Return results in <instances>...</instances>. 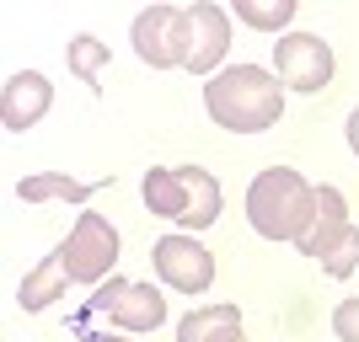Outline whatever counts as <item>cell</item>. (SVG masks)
<instances>
[{"mask_svg":"<svg viewBox=\"0 0 359 342\" xmlns=\"http://www.w3.org/2000/svg\"><path fill=\"white\" fill-rule=\"evenodd\" d=\"M118 252H123V236L113 230L107 214H97V208H81L75 225H70V236L60 241L70 283H107L113 268H118Z\"/></svg>","mask_w":359,"mask_h":342,"instance_id":"3957f363","label":"cell"},{"mask_svg":"<svg viewBox=\"0 0 359 342\" xmlns=\"http://www.w3.org/2000/svg\"><path fill=\"white\" fill-rule=\"evenodd\" d=\"M129 43L150 70H188V6H145L129 27Z\"/></svg>","mask_w":359,"mask_h":342,"instance_id":"277c9868","label":"cell"},{"mask_svg":"<svg viewBox=\"0 0 359 342\" xmlns=\"http://www.w3.org/2000/svg\"><path fill=\"white\" fill-rule=\"evenodd\" d=\"M348 230H354V220H348V198L338 193L332 182H322V187H316V225L306 230V241H300V257H311L316 268H322V262L348 241Z\"/></svg>","mask_w":359,"mask_h":342,"instance_id":"9c48e42d","label":"cell"},{"mask_svg":"<svg viewBox=\"0 0 359 342\" xmlns=\"http://www.w3.org/2000/svg\"><path fill=\"white\" fill-rule=\"evenodd\" d=\"M86 342H129V337H123V332H113V337H107V332H102V337H86Z\"/></svg>","mask_w":359,"mask_h":342,"instance_id":"7402d4cb","label":"cell"},{"mask_svg":"<svg viewBox=\"0 0 359 342\" xmlns=\"http://www.w3.org/2000/svg\"><path fill=\"white\" fill-rule=\"evenodd\" d=\"M247 220L263 241H306L316 225V187L300 177L295 166H269L247 187Z\"/></svg>","mask_w":359,"mask_h":342,"instance_id":"7a4b0ae2","label":"cell"},{"mask_svg":"<svg viewBox=\"0 0 359 342\" xmlns=\"http://www.w3.org/2000/svg\"><path fill=\"white\" fill-rule=\"evenodd\" d=\"M48 107H54V80H48L43 70L6 75V86H0V123H6V134L38 129V123L48 118Z\"/></svg>","mask_w":359,"mask_h":342,"instance_id":"ba28073f","label":"cell"},{"mask_svg":"<svg viewBox=\"0 0 359 342\" xmlns=\"http://www.w3.org/2000/svg\"><path fill=\"white\" fill-rule=\"evenodd\" d=\"M332 70H338V59H332V43L322 32H285L273 43V75L285 91L316 97V91L332 86Z\"/></svg>","mask_w":359,"mask_h":342,"instance_id":"5b68a950","label":"cell"},{"mask_svg":"<svg viewBox=\"0 0 359 342\" xmlns=\"http://www.w3.org/2000/svg\"><path fill=\"white\" fill-rule=\"evenodd\" d=\"M225 54H231V11L215 0L188 6V70L215 80L225 70Z\"/></svg>","mask_w":359,"mask_h":342,"instance_id":"52a82bcc","label":"cell"},{"mask_svg":"<svg viewBox=\"0 0 359 342\" xmlns=\"http://www.w3.org/2000/svg\"><path fill=\"white\" fill-rule=\"evenodd\" d=\"M65 64H70V75L81 80V86H97L107 70V43L97 38V32H75L70 48H65Z\"/></svg>","mask_w":359,"mask_h":342,"instance_id":"e0dca14e","label":"cell"},{"mask_svg":"<svg viewBox=\"0 0 359 342\" xmlns=\"http://www.w3.org/2000/svg\"><path fill=\"white\" fill-rule=\"evenodd\" d=\"M150 262H156V278L172 294H210V283H215V252L198 236H188V230L161 236L150 246Z\"/></svg>","mask_w":359,"mask_h":342,"instance_id":"8992f818","label":"cell"},{"mask_svg":"<svg viewBox=\"0 0 359 342\" xmlns=\"http://www.w3.org/2000/svg\"><path fill=\"white\" fill-rule=\"evenodd\" d=\"M140 198L156 220H172V225L188 220V182H182L177 166H150L145 182H140Z\"/></svg>","mask_w":359,"mask_h":342,"instance_id":"4fadbf2b","label":"cell"},{"mask_svg":"<svg viewBox=\"0 0 359 342\" xmlns=\"http://www.w3.org/2000/svg\"><path fill=\"white\" fill-rule=\"evenodd\" d=\"M102 187H113V177L81 182V177H70V171H32V177L16 182V198H22V204H75V208H86Z\"/></svg>","mask_w":359,"mask_h":342,"instance_id":"30bf717a","label":"cell"},{"mask_svg":"<svg viewBox=\"0 0 359 342\" xmlns=\"http://www.w3.org/2000/svg\"><path fill=\"white\" fill-rule=\"evenodd\" d=\"M204 113L225 134H263L285 118V86L263 64H225L215 80H204Z\"/></svg>","mask_w":359,"mask_h":342,"instance_id":"6da1fadb","label":"cell"},{"mask_svg":"<svg viewBox=\"0 0 359 342\" xmlns=\"http://www.w3.org/2000/svg\"><path fill=\"white\" fill-rule=\"evenodd\" d=\"M177 171H182V182H188V220H182V230L198 236V230H210V225L220 220L225 193H220V182H215V171H204V166H177Z\"/></svg>","mask_w":359,"mask_h":342,"instance_id":"9a60e30c","label":"cell"},{"mask_svg":"<svg viewBox=\"0 0 359 342\" xmlns=\"http://www.w3.org/2000/svg\"><path fill=\"white\" fill-rule=\"evenodd\" d=\"M107 321H113V332H123V337L156 332L166 321V294L156 289V283H129V289L118 294V305L107 311Z\"/></svg>","mask_w":359,"mask_h":342,"instance_id":"8fae6325","label":"cell"},{"mask_svg":"<svg viewBox=\"0 0 359 342\" xmlns=\"http://www.w3.org/2000/svg\"><path fill=\"white\" fill-rule=\"evenodd\" d=\"M332 337L338 342H359V294L338 299V311H332Z\"/></svg>","mask_w":359,"mask_h":342,"instance_id":"d6986e66","label":"cell"},{"mask_svg":"<svg viewBox=\"0 0 359 342\" xmlns=\"http://www.w3.org/2000/svg\"><path fill=\"white\" fill-rule=\"evenodd\" d=\"M344 134H348V150H354V161H359V107L348 113V129H344Z\"/></svg>","mask_w":359,"mask_h":342,"instance_id":"44dd1931","label":"cell"},{"mask_svg":"<svg viewBox=\"0 0 359 342\" xmlns=\"http://www.w3.org/2000/svg\"><path fill=\"white\" fill-rule=\"evenodd\" d=\"M123 289H129V278H118V273H113V278H107V283H97V294H91V311H113V305H118V294H123Z\"/></svg>","mask_w":359,"mask_h":342,"instance_id":"ffe728a7","label":"cell"},{"mask_svg":"<svg viewBox=\"0 0 359 342\" xmlns=\"http://www.w3.org/2000/svg\"><path fill=\"white\" fill-rule=\"evenodd\" d=\"M295 0H236L231 6V16H236L241 27H252V32H273V38H285L290 22H295Z\"/></svg>","mask_w":359,"mask_h":342,"instance_id":"2e32d148","label":"cell"},{"mask_svg":"<svg viewBox=\"0 0 359 342\" xmlns=\"http://www.w3.org/2000/svg\"><path fill=\"white\" fill-rule=\"evenodd\" d=\"M354 268H359V225L348 230V241H344V246H338V252H332L327 262H322V273H327V278H348Z\"/></svg>","mask_w":359,"mask_h":342,"instance_id":"ac0fdd59","label":"cell"},{"mask_svg":"<svg viewBox=\"0 0 359 342\" xmlns=\"http://www.w3.org/2000/svg\"><path fill=\"white\" fill-rule=\"evenodd\" d=\"M177 342H247L236 305H198L177 321Z\"/></svg>","mask_w":359,"mask_h":342,"instance_id":"5bb4252c","label":"cell"},{"mask_svg":"<svg viewBox=\"0 0 359 342\" xmlns=\"http://www.w3.org/2000/svg\"><path fill=\"white\" fill-rule=\"evenodd\" d=\"M65 283H70V273H65V257H60V246H54L38 268L22 273V283H16V305H22L27 315H38V311H48L54 299H65Z\"/></svg>","mask_w":359,"mask_h":342,"instance_id":"7c38bea8","label":"cell"}]
</instances>
